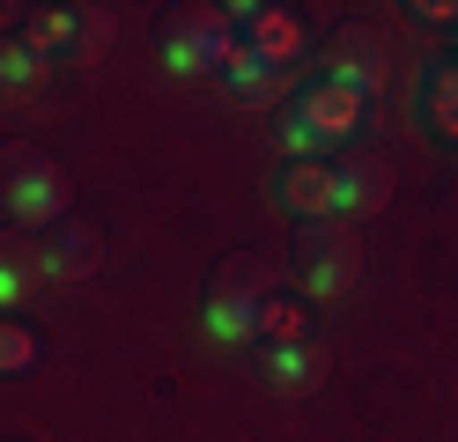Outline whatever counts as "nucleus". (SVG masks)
Returning a JSON list of instances; mask_svg holds the SVG:
<instances>
[{
	"label": "nucleus",
	"mask_w": 458,
	"mask_h": 442,
	"mask_svg": "<svg viewBox=\"0 0 458 442\" xmlns=\"http://www.w3.org/2000/svg\"><path fill=\"white\" fill-rule=\"evenodd\" d=\"M215 81H222V88H229L237 104H251V111H259V104H289V67H267V59L251 52L244 38H237V45L222 52Z\"/></svg>",
	"instance_id": "10"
},
{
	"label": "nucleus",
	"mask_w": 458,
	"mask_h": 442,
	"mask_svg": "<svg viewBox=\"0 0 458 442\" xmlns=\"http://www.w3.org/2000/svg\"><path fill=\"white\" fill-rule=\"evenodd\" d=\"M318 81H333V88H348V96H377V88H385V45H377V29H333V38H326V52H318Z\"/></svg>",
	"instance_id": "6"
},
{
	"label": "nucleus",
	"mask_w": 458,
	"mask_h": 442,
	"mask_svg": "<svg viewBox=\"0 0 458 442\" xmlns=\"http://www.w3.org/2000/svg\"><path fill=\"white\" fill-rule=\"evenodd\" d=\"M259 369H267V383H274V391H310L326 362L296 339V346H267V354H259Z\"/></svg>",
	"instance_id": "14"
},
{
	"label": "nucleus",
	"mask_w": 458,
	"mask_h": 442,
	"mask_svg": "<svg viewBox=\"0 0 458 442\" xmlns=\"http://www.w3.org/2000/svg\"><path fill=\"white\" fill-rule=\"evenodd\" d=\"M229 29H244V45L267 59V67H296L303 59V15L296 8H222Z\"/></svg>",
	"instance_id": "9"
},
{
	"label": "nucleus",
	"mask_w": 458,
	"mask_h": 442,
	"mask_svg": "<svg viewBox=\"0 0 458 442\" xmlns=\"http://www.w3.org/2000/svg\"><path fill=\"white\" fill-rule=\"evenodd\" d=\"M355 273H362V244L348 221H318L303 236V288L310 295H348Z\"/></svg>",
	"instance_id": "7"
},
{
	"label": "nucleus",
	"mask_w": 458,
	"mask_h": 442,
	"mask_svg": "<svg viewBox=\"0 0 458 442\" xmlns=\"http://www.w3.org/2000/svg\"><path fill=\"white\" fill-rule=\"evenodd\" d=\"M274 273H267V258H251V251H229L215 273H208V332L215 339H259V310L274 303Z\"/></svg>",
	"instance_id": "3"
},
{
	"label": "nucleus",
	"mask_w": 458,
	"mask_h": 442,
	"mask_svg": "<svg viewBox=\"0 0 458 442\" xmlns=\"http://www.w3.org/2000/svg\"><path fill=\"white\" fill-rule=\"evenodd\" d=\"M385 199H392V163L385 155H348V163H333V221H369V214H385Z\"/></svg>",
	"instance_id": "8"
},
{
	"label": "nucleus",
	"mask_w": 458,
	"mask_h": 442,
	"mask_svg": "<svg viewBox=\"0 0 458 442\" xmlns=\"http://www.w3.org/2000/svg\"><path fill=\"white\" fill-rule=\"evenodd\" d=\"M45 74H52V67H45L22 38H0V96H30Z\"/></svg>",
	"instance_id": "15"
},
{
	"label": "nucleus",
	"mask_w": 458,
	"mask_h": 442,
	"mask_svg": "<svg viewBox=\"0 0 458 442\" xmlns=\"http://www.w3.org/2000/svg\"><path fill=\"white\" fill-rule=\"evenodd\" d=\"M97 258H104L97 221H52V229H45V273H52V280H89Z\"/></svg>",
	"instance_id": "13"
},
{
	"label": "nucleus",
	"mask_w": 458,
	"mask_h": 442,
	"mask_svg": "<svg viewBox=\"0 0 458 442\" xmlns=\"http://www.w3.org/2000/svg\"><path fill=\"white\" fill-rule=\"evenodd\" d=\"M274 206L281 214H296V221H333V170L326 163H289L274 177Z\"/></svg>",
	"instance_id": "12"
},
{
	"label": "nucleus",
	"mask_w": 458,
	"mask_h": 442,
	"mask_svg": "<svg viewBox=\"0 0 458 442\" xmlns=\"http://www.w3.org/2000/svg\"><path fill=\"white\" fill-rule=\"evenodd\" d=\"M421 111H428V126H437L444 140H458V59L428 74V96H421Z\"/></svg>",
	"instance_id": "16"
},
{
	"label": "nucleus",
	"mask_w": 458,
	"mask_h": 442,
	"mask_svg": "<svg viewBox=\"0 0 458 442\" xmlns=\"http://www.w3.org/2000/svg\"><path fill=\"white\" fill-rule=\"evenodd\" d=\"M362 118H369L362 96H348V88H333V81H303V88H289V104H281V147H289L296 163H318V155H333V147H348L362 133Z\"/></svg>",
	"instance_id": "1"
},
{
	"label": "nucleus",
	"mask_w": 458,
	"mask_h": 442,
	"mask_svg": "<svg viewBox=\"0 0 458 442\" xmlns=\"http://www.w3.org/2000/svg\"><path fill=\"white\" fill-rule=\"evenodd\" d=\"M67 170L45 155V147L30 140H8L0 147V206H8V221L15 229H52V221H67Z\"/></svg>",
	"instance_id": "2"
},
{
	"label": "nucleus",
	"mask_w": 458,
	"mask_h": 442,
	"mask_svg": "<svg viewBox=\"0 0 458 442\" xmlns=\"http://www.w3.org/2000/svg\"><path fill=\"white\" fill-rule=\"evenodd\" d=\"M259 339H267V346H296V339H303V310L289 303V295H274V303L259 310Z\"/></svg>",
	"instance_id": "18"
},
{
	"label": "nucleus",
	"mask_w": 458,
	"mask_h": 442,
	"mask_svg": "<svg viewBox=\"0 0 458 442\" xmlns=\"http://www.w3.org/2000/svg\"><path fill=\"white\" fill-rule=\"evenodd\" d=\"M229 45H237V29H229L222 8H163L156 15V52L170 74H215Z\"/></svg>",
	"instance_id": "4"
},
{
	"label": "nucleus",
	"mask_w": 458,
	"mask_h": 442,
	"mask_svg": "<svg viewBox=\"0 0 458 442\" xmlns=\"http://www.w3.org/2000/svg\"><path fill=\"white\" fill-rule=\"evenodd\" d=\"M52 273H45V236H30V229H0V310L8 303H30V295L45 288Z\"/></svg>",
	"instance_id": "11"
},
{
	"label": "nucleus",
	"mask_w": 458,
	"mask_h": 442,
	"mask_svg": "<svg viewBox=\"0 0 458 442\" xmlns=\"http://www.w3.org/2000/svg\"><path fill=\"white\" fill-rule=\"evenodd\" d=\"M38 369V332L30 324H0V376H30Z\"/></svg>",
	"instance_id": "17"
},
{
	"label": "nucleus",
	"mask_w": 458,
	"mask_h": 442,
	"mask_svg": "<svg viewBox=\"0 0 458 442\" xmlns=\"http://www.w3.org/2000/svg\"><path fill=\"white\" fill-rule=\"evenodd\" d=\"M111 38V15L104 8H38L30 22H22V45H30L45 67L52 59H97Z\"/></svg>",
	"instance_id": "5"
}]
</instances>
